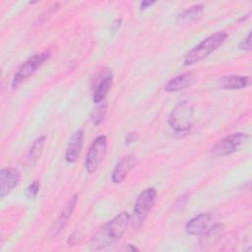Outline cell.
I'll return each instance as SVG.
<instances>
[{"instance_id": "cell-1", "label": "cell", "mask_w": 252, "mask_h": 252, "mask_svg": "<svg viewBox=\"0 0 252 252\" xmlns=\"http://www.w3.org/2000/svg\"><path fill=\"white\" fill-rule=\"evenodd\" d=\"M131 216L127 212H121L101 226L93 236L90 246L94 250L105 249L118 241L126 232Z\"/></svg>"}, {"instance_id": "cell-2", "label": "cell", "mask_w": 252, "mask_h": 252, "mask_svg": "<svg viewBox=\"0 0 252 252\" xmlns=\"http://www.w3.org/2000/svg\"><path fill=\"white\" fill-rule=\"evenodd\" d=\"M226 37L227 33L224 32H219L206 37L186 53L183 59V65L191 66L203 60L218 49L224 42Z\"/></svg>"}, {"instance_id": "cell-3", "label": "cell", "mask_w": 252, "mask_h": 252, "mask_svg": "<svg viewBox=\"0 0 252 252\" xmlns=\"http://www.w3.org/2000/svg\"><path fill=\"white\" fill-rule=\"evenodd\" d=\"M157 199V190L154 187H148L143 190L133 207V215L131 217V223L135 227H140L148 217Z\"/></svg>"}, {"instance_id": "cell-4", "label": "cell", "mask_w": 252, "mask_h": 252, "mask_svg": "<svg viewBox=\"0 0 252 252\" xmlns=\"http://www.w3.org/2000/svg\"><path fill=\"white\" fill-rule=\"evenodd\" d=\"M193 123V108L186 100L179 101L172 109L168 124L176 133H187Z\"/></svg>"}, {"instance_id": "cell-5", "label": "cell", "mask_w": 252, "mask_h": 252, "mask_svg": "<svg viewBox=\"0 0 252 252\" xmlns=\"http://www.w3.org/2000/svg\"><path fill=\"white\" fill-rule=\"evenodd\" d=\"M248 140V135L245 133L237 132L227 135L226 137L220 140L213 148L212 155L217 158L229 156L240 151Z\"/></svg>"}, {"instance_id": "cell-6", "label": "cell", "mask_w": 252, "mask_h": 252, "mask_svg": "<svg viewBox=\"0 0 252 252\" xmlns=\"http://www.w3.org/2000/svg\"><path fill=\"white\" fill-rule=\"evenodd\" d=\"M107 151V139L104 135H100L94 139L90 146L85 158V167L89 173L97 170L101 164Z\"/></svg>"}, {"instance_id": "cell-7", "label": "cell", "mask_w": 252, "mask_h": 252, "mask_svg": "<svg viewBox=\"0 0 252 252\" xmlns=\"http://www.w3.org/2000/svg\"><path fill=\"white\" fill-rule=\"evenodd\" d=\"M49 58V52L42 51L35 53L28 58L16 71L12 80V88H17L23 81L29 78L34 71L39 68Z\"/></svg>"}, {"instance_id": "cell-8", "label": "cell", "mask_w": 252, "mask_h": 252, "mask_svg": "<svg viewBox=\"0 0 252 252\" xmlns=\"http://www.w3.org/2000/svg\"><path fill=\"white\" fill-rule=\"evenodd\" d=\"M20 171L13 167H4L0 171V196L3 199L7 196L20 182Z\"/></svg>"}, {"instance_id": "cell-9", "label": "cell", "mask_w": 252, "mask_h": 252, "mask_svg": "<svg viewBox=\"0 0 252 252\" xmlns=\"http://www.w3.org/2000/svg\"><path fill=\"white\" fill-rule=\"evenodd\" d=\"M138 160L135 156H125L121 158L117 163L115 164L112 174H111V180L113 183L118 184L121 183L128 173L137 165Z\"/></svg>"}, {"instance_id": "cell-10", "label": "cell", "mask_w": 252, "mask_h": 252, "mask_svg": "<svg viewBox=\"0 0 252 252\" xmlns=\"http://www.w3.org/2000/svg\"><path fill=\"white\" fill-rule=\"evenodd\" d=\"M77 201H78L77 194L70 197V199L66 203L64 209L62 210V212L60 213V215L58 216V218L56 219V220L54 221L53 225L50 228V232H49L50 237H55L64 228L69 218L73 214V211L77 205Z\"/></svg>"}, {"instance_id": "cell-11", "label": "cell", "mask_w": 252, "mask_h": 252, "mask_svg": "<svg viewBox=\"0 0 252 252\" xmlns=\"http://www.w3.org/2000/svg\"><path fill=\"white\" fill-rule=\"evenodd\" d=\"M84 136H85L84 130L78 129L77 131L74 132V134L70 138V141L68 143V146L65 152V160L67 162L73 163L78 159L81 150L83 148Z\"/></svg>"}, {"instance_id": "cell-12", "label": "cell", "mask_w": 252, "mask_h": 252, "mask_svg": "<svg viewBox=\"0 0 252 252\" xmlns=\"http://www.w3.org/2000/svg\"><path fill=\"white\" fill-rule=\"evenodd\" d=\"M212 222V216L210 214H200L185 224V231L190 235H201L209 227Z\"/></svg>"}, {"instance_id": "cell-13", "label": "cell", "mask_w": 252, "mask_h": 252, "mask_svg": "<svg viewBox=\"0 0 252 252\" xmlns=\"http://www.w3.org/2000/svg\"><path fill=\"white\" fill-rule=\"evenodd\" d=\"M101 75L102 76L99 79V81L96 83L93 93V101L96 104L104 101V98L112 86L111 72L109 70H106V71H103Z\"/></svg>"}, {"instance_id": "cell-14", "label": "cell", "mask_w": 252, "mask_h": 252, "mask_svg": "<svg viewBox=\"0 0 252 252\" xmlns=\"http://www.w3.org/2000/svg\"><path fill=\"white\" fill-rule=\"evenodd\" d=\"M250 83L249 77L239 75H228L220 78L219 86L224 90H241L246 88Z\"/></svg>"}, {"instance_id": "cell-15", "label": "cell", "mask_w": 252, "mask_h": 252, "mask_svg": "<svg viewBox=\"0 0 252 252\" xmlns=\"http://www.w3.org/2000/svg\"><path fill=\"white\" fill-rule=\"evenodd\" d=\"M193 82V76L190 73H184L182 75H178L171 80H169L165 86L164 91L167 93H175L189 87Z\"/></svg>"}, {"instance_id": "cell-16", "label": "cell", "mask_w": 252, "mask_h": 252, "mask_svg": "<svg viewBox=\"0 0 252 252\" xmlns=\"http://www.w3.org/2000/svg\"><path fill=\"white\" fill-rule=\"evenodd\" d=\"M44 143H45V136H39L33 141L27 158V162L29 165L33 166L36 163V161L41 156Z\"/></svg>"}, {"instance_id": "cell-17", "label": "cell", "mask_w": 252, "mask_h": 252, "mask_svg": "<svg viewBox=\"0 0 252 252\" xmlns=\"http://www.w3.org/2000/svg\"><path fill=\"white\" fill-rule=\"evenodd\" d=\"M223 230H224V225L222 223L214 224L203 233V237L201 238L200 243L203 245H211L215 243L222 234Z\"/></svg>"}, {"instance_id": "cell-18", "label": "cell", "mask_w": 252, "mask_h": 252, "mask_svg": "<svg viewBox=\"0 0 252 252\" xmlns=\"http://www.w3.org/2000/svg\"><path fill=\"white\" fill-rule=\"evenodd\" d=\"M203 10H204V6L202 4L194 5L188 9L184 10L181 14H179L178 21L184 22V23L195 21L196 19H198L201 16V14L203 13Z\"/></svg>"}, {"instance_id": "cell-19", "label": "cell", "mask_w": 252, "mask_h": 252, "mask_svg": "<svg viewBox=\"0 0 252 252\" xmlns=\"http://www.w3.org/2000/svg\"><path fill=\"white\" fill-rule=\"evenodd\" d=\"M106 106H107L106 102L102 101V102L98 103V105L92 112L91 118L94 125H98L102 121V119L105 115V112H106Z\"/></svg>"}, {"instance_id": "cell-20", "label": "cell", "mask_w": 252, "mask_h": 252, "mask_svg": "<svg viewBox=\"0 0 252 252\" xmlns=\"http://www.w3.org/2000/svg\"><path fill=\"white\" fill-rule=\"evenodd\" d=\"M39 187H40V184H39V181L37 180H34L33 182H32L28 188H27V197L29 199H34L36 196H37V193L39 191Z\"/></svg>"}, {"instance_id": "cell-21", "label": "cell", "mask_w": 252, "mask_h": 252, "mask_svg": "<svg viewBox=\"0 0 252 252\" xmlns=\"http://www.w3.org/2000/svg\"><path fill=\"white\" fill-rule=\"evenodd\" d=\"M239 48L244 51H251V32H249L240 42H239Z\"/></svg>"}, {"instance_id": "cell-22", "label": "cell", "mask_w": 252, "mask_h": 252, "mask_svg": "<svg viewBox=\"0 0 252 252\" xmlns=\"http://www.w3.org/2000/svg\"><path fill=\"white\" fill-rule=\"evenodd\" d=\"M139 139V133L136 132V131H132V132H129L126 136H125V144L126 145H131V144H134L137 142V140Z\"/></svg>"}, {"instance_id": "cell-23", "label": "cell", "mask_w": 252, "mask_h": 252, "mask_svg": "<svg viewBox=\"0 0 252 252\" xmlns=\"http://www.w3.org/2000/svg\"><path fill=\"white\" fill-rule=\"evenodd\" d=\"M156 2L155 1H149V0H145V1H142L141 4H140V10L141 11H144L148 8H150L152 5H154Z\"/></svg>"}, {"instance_id": "cell-24", "label": "cell", "mask_w": 252, "mask_h": 252, "mask_svg": "<svg viewBox=\"0 0 252 252\" xmlns=\"http://www.w3.org/2000/svg\"><path fill=\"white\" fill-rule=\"evenodd\" d=\"M126 250H129V251H139V248L133 246L132 244H128V246L126 247Z\"/></svg>"}]
</instances>
